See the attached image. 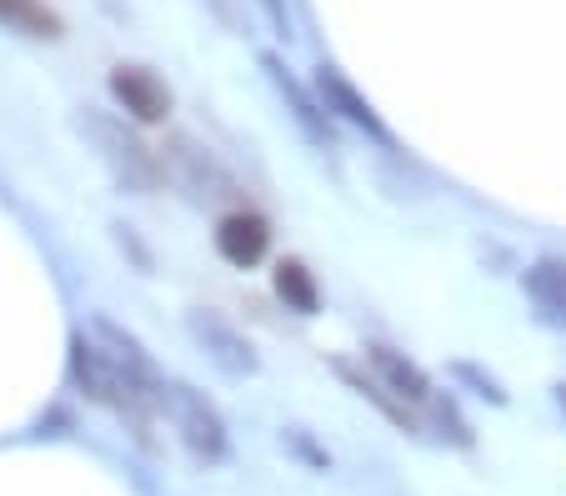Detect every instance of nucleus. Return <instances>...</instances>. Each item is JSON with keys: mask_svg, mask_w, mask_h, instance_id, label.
<instances>
[{"mask_svg": "<svg viewBox=\"0 0 566 496\" xmlns=\"http://www.w3.org/2000/svg\"><path fill=\"white\" fill-rule=\"evenodd\" d=\"M332 371H336V377H342L346 387H352V391H356V397H361V401H371V407L381 411L386 421H396V426H401V432H407V436H421V421L411 416V407H407V401H396L391 391H386V387H381V381H376V377H361V371H356L352 361H336Z\"/></svg>", "mask_w": 566, "mask_h": 496, "instance_id": "nucleus-9", "label": "nucleus"}, {"mask_svg": "<svg viewBox=\"0 0 566 496\" xmlns=\"http://www.w3.org/2000/svg\"><path fill=\"white\" fill-rule=\"evenodd\" d=\"M316 91H321V101H326V110H342L352 126L371 130V136H386L381 116H376V110L356 96V86L342 76V71H336V65H321V71H316Z\"/></svg>", "mask_w": 566, "mask_h": 496, "instance_id": "nucleus-8", "label": "nucleus"}, {"mask_svg": "<svg viewBox=\"0 0 566 496\" xmlns=\"http://www.w3.org/2000/svg\"><path fill=\"white\" fill-rule=\"evenodd\" d=\"M0 25H15L25 35H61V15L45 0H0Z\"/></svg>", "mask_w": 566, "mask_h": 496, "instance_id": "nucleus-13", "label": "nucleus"}, {"mask_svg": "<svg viewBox=\"0 0 566 496\" xmlns=\"http://www.w3.org/2000/svg\"><path fill=\"white\" fill-rule=\"evenodd\" d=\"M71 381L86 391L96 407H111L116 416H126L140 436H146L150 411H160V401H166V391H160V387H146L140 377H130V371L120 367L116 357H111L106 346H101V341H86V336L71 346Z\"/></svg>", "mask_w": 566, "mask_h": 496, "instance_id": "nucleus-1", "label": "nucleus"}, {"mask_svg": "<svg viewBox=\"0 0 566 496\" xmlns=\"http://www.w3.org/2000/svg\"><path fill=\"white\" fill-rule=\"evenodd\" d=\"M271 246V226L256 217V211H231L216 226V251H221L231 266H256Z\"/></svg>", "mask_w": 566, "mask_h": 496, "instance_id": "nucleus-6", "label": "nucleus"}, {"mask_svg": "<svg viewBox=\"0 0 566 496\" xmlns=\"http://www.w3.org/2000/svg\"><path fill=\"white\" fill-rule=\"evenodd\" d=\"M261 65H266V71H271V81H276V91H281V96L291 101V116L301 120V130H306V136L316 140V146H332V126H326V116H321V106H316V101H311L306 91H301V81H291V76H286V65H281L276 55H266V61H261Z\"/></svg>", "mask_w": 566, "mask_h": 496, "instance_id": "nucleus-10", "label": "nucleus"}, {"mask_svg": "<svg viewBox=\"0 0 566 496\" xmlns=\"http://www.w3.org/2000/svg\"><path fill=\"white\" fill-rule=\"evenodd\" d=\"M111 91H116L120 106H126L136 120H146V126L166 120V110H171L166 81H160L156 71H146V65H116V71H111Z\"/></svg>", "mask_w": 566, "mask_h": 496, "instance_id": "nucleus-5", "label": "nucleus"}, {"mask_svg": "<svg viewBox=\"0 0 566 496\" xmlns=\"http://www.w3.org/2000/svg\"><path fill=\"white\" fill-rule=\"evenodd\" d=\"M526 292L536 296V306L552 321H566V266L562 261H542V266L526 271Z\"/></svg>", "mask_w": 566, "mask_h": 496, "instance_id": "nucleus-12", "label": "nucleus"}, {"mask_svg": "<svg viewBox=\"0 0 566 496\" xmlns=\"http://www.w3.org/2000/svg\"><path fill=\"white\" fill-rule=\"evenodd\" d=\"M160 411L171 416L176 436H181V446L196 456V462L211 466V462H221L226 456V421L196 387L171 381V387H166V401H160Z\"/></svg>", "mask_w": 566, "mask_h": 496, "instance_id": "nucleus-3", "label": "nucleus"}, {"mask_svg": "<svg viewBox=\"0 0 566 496\" xmlns=\"http://www.w3.org/2000/svg\"><path fill=\"white\" fill-rule=\"evenodd\" d=\"M96 341L106 346V351L120 361V367L130 371V377H140V381H146V387H160V391H166V381H160L156 361H150L146 351H140V341H136V336H126L116 321H106V316H101V321H96Z\"/></svg>", "mask_w": 566, "mask_h": 496, "instance_id": "nucleus-11", "label": "nucleus"}, {"mask_svg": "<svg viewBox=\"0 0 566 496\" xmlns=\"http://www.w3.org/2000/svg\"><path fill=\"white\" fill-rule=\"evenodd\" d=\"M366 357H371V367H376V381H381L396 401H417V407L431 401V381L417 361H407L401 351H391V346H371Z\"/></svg>", "mask_w": 566, "mask_h": 496, "instance_id": "nucleus-7", "label": "nucleus"}, {"mask_svg": "<svg viewBox=\"0 0 566 496\" xmlns=\"http://www.w3.org/2000/svg\"><path fill=\"white\" fill-rule=\"evenodd\" d=\"M186 326H191V336L211 351V361L221 371H231V377H251V371H256V351H251V341L235 331L231 321H221L216 312H186Z\"/></svg>", "mask_w": 566, "mask_h": 496, "instance_id": "nucleus-4", "label": "nucleus"}, {"mask_svg": "<svg viewBox=\"0 0 566 496\" xmlns=\"http://www.w3.org/2000/svg\"><path fill=\"white\" fill-rule=\"evenodd\" d=\"M457 377H461V381H471V387H476V391H481V397H492V401H506V391H502V387H496V381H492V377H481V371H476V367H471V361H457Z\"/></svg>", "mask_w": 566, "mask_h": 496, "instance_id": "nucleus-15", "label": "nucleus"}, {"mask_svg": "<svg viewBox=\"0 0 566 496\" xmlns=\"http://www.w3.org/2000/svg\"><path fill=\"white\" fill-rule=\"evenodd\" d=\"M276 296L291 306V312H301V316H311L321 306L316 281H311V271L301 266V261H281V266H276Z\"/></svg>", "mask_w": 566, "mask_h": 496, "instance_id": "nucleus-14", "label": "nucleus"}, {"mask_svg": "<svg viewBox=\"0 0 566 496\" xmlns=\"http://www.w3.org/2000/svg\"><path fill=\"white\" fill-rule=\"evenodd\" d=\"M81 136L96 146V156L106 161V171L116 176L126 191H136V196H150V191H160V181H166V166L150 156V146L136 136V130L126 126V120H116L111 110H96V106H86L81 110Z\"/></svg>", "mask_w": 566, "mask_h": 496, "instance_id": "nucleus-2", "label": "nucleus"}]
</instances>
